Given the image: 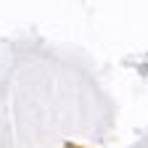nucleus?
I'll return each mask as SVG.
<instances>
[{"label":"nucleus","mask_w":148,"mask_h":148,"mask_svg":"<svg viewBox=\"0 0 148 148\" xmlns=\"http://www.w3.org/2000/svg\"><path fill=\"white\" fill-rule=\"evenodd\" d=\"M66 148H79V145H66Z\"/></svg>","instance_id":"obj_1"}]
</instances>
